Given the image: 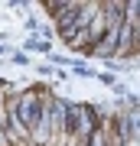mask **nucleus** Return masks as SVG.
Here are the masks:
<instances>
[{
    "instance_id": "1",
    "label": "nucleus",
    "mask_w": 140,
    "mask_h": 146,
    "mask_svg": "<svg viewBox=\"0 0 140 146\" xmlns=\"http://www.w3.org/2000/svg\"><path fill=\"white\" fill-rule=\"evenodd\" d=\"M137 23H140V10H137V3H124V20H121V33H117V58L134 55Z\"/></svg>"
},
{
    "instance_id": "3",
    "label": "nucleus",
    "mask_w": 140,
    "mask_h": 146,
    "mask_svg": "<svg viewBox=\"0 0 140 146\" xmlns=\"http://www.w3.org/2000/svg\"><path fill=\"white\" fill-rule=\"evenodd\" d=\"M39 101H42V94H39V91H23V94H16L13 101H7V104H10V110L20 117V123L26 127V133H29V123L36 120Z\"/></svg>"
},
{
    "instance_id": "2",
    "label": "nucleus",
    "mask_w": 140,
    "mask_h": 146,
    "mask_svg": "<svg viewBox=\"0 0 140 146\" xmlns=\"http://www.w3.org/2000/svg\"><path fill=\"white\" fill-rule=\"evenodd\" d=\"M68 120H72V136L91 140L98 133V117L88 104H68Z\"/></svg>"
},
{
    "instance_id": "4",
    "label": "nucleus",
    "mask_w": 140,
    "mask_h": 146,
    "mask_svg": "<svg viewBox=\"0 0 140 146\" xmlns=\"http://www.w3.org/2000/svg\"><path fill=\"white\" fill-rule=\"evenodd\" d=\"M10 127V107H7V101H0V130H7Z\"/></svg>"
},
{
    "instance_id": "5",
    "label": "nucleus",
    "mask_w": 140,
    "mask_h": 146,
    "mask_svg": "<svg viewBox=\"0 0 140 146\" xmlns=\"http://www.w3.org/2000/svg\"><path fill=\"white\" fill-rule=\"evenodd\" d=\"M137 10H140V3H137ZM134 52L140 55V23H137V39H134Z\"/></svg>"
}]
</instances>
